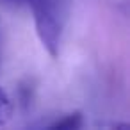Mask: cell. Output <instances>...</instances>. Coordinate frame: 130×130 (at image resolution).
Wrapping results in <instances>:
<instances>
[{
	"label": "cell",
	"instance_id": "obj_3",
	"mask_svg": "<svg viewBox=\"0 0 130 130\" xmlns=\"http://www.w3.org/2000/svg\"><path fill=\"white\" fill-rule=\"evenodd\" d=\"M13 116V102L9 100L7 93L0 87V126L6 125Z\"/></svg>",
	"mask_w": 130,
	"mask_h": 130
},
{
	"label": "cell",
	"instance_id": "obj_2",
	"mask_svg": "<svg viewBox=\"0 0 130 130\" xmlns=\"http://www.w3.org/2000/svg\"><path fill=\"white\" fill-rule=\"evenodd\" d=\"M80 126H82V114L80 112L68 114V116H64V118H61L50 125L52 130H77Z\"/></svg>",
	"mask_w": 130,
	"mask_h": 130
},
{
	"label": "cell",
	"instance_id": "obj_1",
	"mask_svg": "<svg viewBox=\"0 0 130 130\" xmlns=\"http://www.w3.org/2000/svg\"><path fill=\"white\" fill-rule=\"evenodd\" d=\"M27 6L32 9L41 45L52 57H57L66 20V0H29Z\"/></svg>",
	"mask_w": 130,
	"mask_h": 130
},
{
	"label": "cell",
	"instance_id": "obj_5",
	"mask_svg": "<svg viewBox=\"0 0 130 130\" xmlns=\"http://www.w3.org/2000/svg\"><path fill=\"white\" fill-rule=\"evenodd\" d=\"M29 0H0L2 6H7V7H22V6H27Z\"/></svg>",
	"mask_w": 130,
	"mask_h": 130
},
{
	"label": "cell",
	"instance_id": "obj_4",
	"mask_svg": "<svg viewBox=\"0 0 130 130\" xmlns=\"http://www.w3.org/2000/svg\"><path fill=\"white\" fill-rule=\"evenodd\" d=\"M30 98H32V89L30 87H27V86H22L20 87V103H22V107H29V103H30Z\"/></svg>",
	"mask_w": 130,
	"mask_h": 130
}]
</instances>
